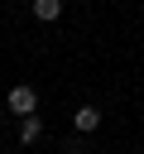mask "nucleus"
I'll return each instance as SVG.
<instances>
[{
	"label": "nucleus",
	"instance_id": "obj_3",
	"mask_svg": "<svg viewBox=\"0 0 144 154\" xmlns=\"http://www.w3.org/2000/svg\"><path fill=\"white\" fill-rule=\"evenodd\" d=\"M62 14V0H34V19H58Z\"/></svg>",
	"mask_w": 144,
	"mask_h": 154
},
{
	"label": "nucleus",
	"instance_id": "obj_1",
	"mask_svg": "<svg viewBox=\"0 0 144 154\" xmlns=\"http://www.w3.org/2000/svg\"><path fill=\"white\" fill-rule=\"evenodd\" d=\"M5 106H10V111H14L19 120H29V116H34V106H38V91L19 82V87H10V96H5Z\"/></svg>",
	"mask_w": 144,
	"mask_h": 154
},
{
	"label": "nucleus",
	"instance_id": "obj_4",
	"mask_svg": "<svg viewBox=\"0 0 144 154\" xmlns=\"http://www.w3.org/2000/svg\"><path fill=\"white\" fill-rule=\"evenodd\" d=\"M38 135H43V120H38V116H29V120H19V140H24V144H34Z\"/></svg>",
	"mask_w": 144,
	"mask_h": 154
},
{
	"label": "nucleus",
	"instance_id": "obj_2",
	"mask_svg": "<svg viewBox=\"0 0 144 154\" xmlns=\"http://www.w3.org/2000/svg\"><path fill=\"white\" fill-rule=\"evenodd\" d=\"M72 125H77V135H91V130L101 125V111H96V106H77V116H72Z\"/></svg>",
	"mask_w": 144,
	"mask_h": 154
}]
</instances>
